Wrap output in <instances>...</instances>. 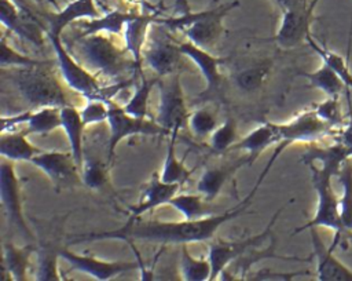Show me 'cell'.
<instances>
[{
  "label": "cell",
  "instance_id": "cell-34",
  "mask_svg": "<svg viewBox=\"0 0 352 281\" xmlns=\"http://www.w3.org/2000/svg\"><path fill=\"white\" fill-rule=\"evenodd\" d=\"M341 183L340 196V214L345 231L352 233V158L342 163L341 169L337 175Z\"/></svg>",
  "mask_w": 352,
  "mask_h": 281
},
{
  "label": "cell",
  "instance_id": "cell-46",
  "mask_svg": "<svg viewBox=\"0 0 352 281\" xmlns=\"http://www.w3.org/2000/svg\"><path fill=\"white\" fill-rule=\"evenodd\" d=\"M307 270L302 271H294V273H278V271H271V270H261L258 271V275H254L252 278H279V280H292L300 274H307Z\"/></svg>",
  "mask_w": 352,
  "mask_h": 281
},
{
  "label": "cell",
  "instance_id": "cell-24",
  "mask_svg": "<svg viewBox=\"0 0 352 281\" xmlns=\"http://www.w3.org/2000/svg\"><path fill=\"white\" fill-rule=\"evenodd\" d=\"M37 252L34 245L16 247L12 242H4L3 245V280L25 281L28 280V269L30 264V256Z\"/></svg>",
  "mask_w": 352,
  "mask_h": 281
},
{
  "label": "cell",
  "instance_id": "cell-40",
  "mask_svg": "<svg viewBox=\"0 0 352 281\" xmlns=\"http://www.w3.org/2000/svg\"><path fill=\"white\" fill-rule=\"evenodd\" d=\"M58 248L43 247L37 249V275L36 280H62L58 267Z\"/></svg>",
  "mask_w": 352,
  "mask_h": 281
},
{
  "label": "cell",
  "instance_id": "cell-48",
  "mask_svg": "<svg viewBox=\"0 0 352 281\" xmlns=\"http://www.w3.org/2000/svg\"><path fill=\"white\" fill-rule=\"evenodd\" d=\"M34 1H36L38 6H43V1H44V0H34Z\"/></svg>",
  "mask_w": 352,
  "mask_h": 281
},
{
  "label": "cell",
  "instance_id": "cell-11",
  "mask_svg": "<svg viewBox=\"0 0 352 281\" xmlns=\"http://www.w3.org/2000/svg\"><path fill=\"white\" fill-rule=\"evenodd\" d=\"M282 209L283 208L278 209L272 216V219L270 220V223L265 226V229L256 236H250L241 240H232V241H224V240L212 241L209 244V251H208V259L210 260V264H212L210 280L219 278L221 271L226 270L235 259L243 255L248 249L253 247H258L263 241L268 240L271 237L272 226L276 222Z\"/></svg>",
  "mask_w": 352,
  "mask_h": 281
},
{
  "label": "cell",
  "instance_id": "cell-31",
  "mask_svg": "<svg viewBox=\"0 0 352 281\" xmlns=\"http://www.w3.org/2000/svg\"><path fill=\"white\" fill-rule=\"evenodd\" d=\"M297 76L305 77L309 83V87L323 91L327 96L341 95V92H344L346 88L340 76L326 63H322L314 72H298Z\"/></svg>",
  "mask_w": 352,
  "mask_h": 281
},
{
  "label": "cell",
  "instance_id": "cell-27",
  "mask_svg": "<svg viewBox=\"0 0 352 281\" xmlns=\"http://www.w3.org/2000/svg\"><path fill=\"white\" fill-rule=\"evenodd\" d=\"M133 15V12H124L121 10H111L104 15L91 19H80L72 26L80 28L78 36H87L94 33H109V34H122L126 21Z\"/></svg>",
  "mask_w": 352,
  "mask_h": 281
},
{
  "label": "cell",
  "instance_id": "cell-5",
  "mask_svg": "<svg viewBox=\"0 0 352 281\" xmlns=\"http://www.w3.org/2000/svg\"><path fill=\"white\" fill-rule=\"evenodd\" d=\"M238 6L239 1L234 0L227 4L213 7L210 10L192 12L188 10L187 3L184 1L183 12L179 17H172L166 19L157 18V22L162 23L169 30L183 32L191 43L205 50H210L212 47H214L223 33V21L226 15Z\"/></svg>",
  "mask_w": 352,
  "mask_h": 281
},
{
  "label": "cell",
  "instance_id": "cell-28",
  "mask_svg": "<svg viewBox=\"0 0 352 281\" xmlns=\"http://www.w3.org/2000/svg\"><path fill=\"white\" fill-rule=\"evenodd\" d=\"M60 118H62V128L69 139L70 152H72L74 161L81 172L82 165H84L82 131L85 127L82 123V118H81V113L73 105H67V106L60 107Z\"/></svg>",
  "mask_w": 352,
  "mask_h": 281
},
{
  "label": "cell",
  "instance_id": "cell-39",
  "mask_svg": "<svg viewBox=\"0 0 352 281\" xmlns=\"http://www.w3.org/2000/svg\"><path fill=\"white\" fill-rule=\"evenodd\" d=\"M109 163H103L96 157H84L81 171L82 183L89 189H103L109 185Z\"/></svg>",
  "mask_w": 352,
  "mask_h": 281
},
{
  "label": "cell",
  "instance_id": "cell-16",
  "mask_svg": "<svg viewBox=\"0 0 352 281\" xmlns=\"http://www.w3.org/2000/svg\"><path fill=\"white\" fill-rule=\"evenodd\" d=\"M179 47L182 52L191 59L202 73L206 87L205 90L198 95V98L209 99V98H221V90H223V74L220 72V66L226 63V58L214 56L209 52V50H205L190 40L187 41H179Z\"/></svg>",
  "mask_w": 352,
  "mask_h": 281
},
{
  "label": "cell",
  "instance_id": "cell-14",
  "mask_svg": "<svg viewBox=\"0 0 352 281\" xmlns=\"http://www.w3.org/2000/svg\"><path fill=\"white\" fill-rule=\"evenodd\" d=\"M318 0H312L282 11L280 25L278 28L276 34L274 36V41L283 50H292L298 47L302 41H307L314 21V8Z\"/></svg>",
  "mask_w": 352,
  "mask_h": 281
},
{
  "label": "cell",
  "instance_id": "cell-30",
  "mask_svg": "<svg viewBox=\"0 0 352 281\" xmlns=\"http://www.w3.org/2000/svg\"><path fill=\"white\" fill-rule=\"evenodd\" d=\"M179 132H172L169 134V140H168V149H166V156L164 160L162 169L160 172V178L164 182L168 183H179L184 185L190 176L192 175L194 169H188L184 165L183 160H179L175 153V145H176V138Z\"/></svg>",
  "mask_w": 352,
  "mask_h": 281
},
{
  "label": "cell",
  "instance_id": "cell-45",
  "mask_svg": "<svg viewBox=\"0 0 352 281\" xmlns=\"http://www.w3.org/2000/svg\"><path fill=\"white\" fill-rule=\"evenodd\" d=\"M84 125L98 124L107 121L109 117V101L88 99L84 107L80 110Z\"/></svg>",
  "mask_w": 352,
  "mask_h": 281
},
{
  "label": "cell",
  "instance_id": "cell-23",
  "mask_svg": "<svg viewBox=\"0 0 352 281\" xmlns=\"http://www.w3.org/2000/svg\"><path fill=\"white\" fill-rule=\"evenodd\" d=\"M280 140V134L278 124L274 123H263L258 127H256L253 131H250L246 136L236 140L231 150H245L249 156L250 164L254 163V160L263 153V150L268 149L272 145H278Z\"/></svg>",
  "mask_w": 352,
  "mask_h": 281
},
{
  "label": "cell",
  "instance_id": "cell-22",
  "mask_svg": "<svg viewBox=\"0 0 352 281\" xmlns=\"http://www.w3.org/2000/svg\"><path fill=\"white\" fill-rule=\"evenodd\" d=\"M243 165H250L249 156H243L231 164L214 165L208 168L198 180L197 190L201 193L206 201H213L224 187V185L232 178V175Z\"/></svg>",
  "mask_w": 352,
  "mask_h": 281
},
{
  "label": "cell",
  "instance_id": "cell-10",
  "mask_svg": "<svg viewBox=\"0 0 352 281\" xmlns=\"http://www.w3.org/2000/svg\"><path fill=\"white\" fill-rule=\"evenodd\" d=\"M160 25L161 26H157V30L153 32V36H148L143 50V61L158 77H166L179 73L186 55L182 52L179 43L173 41L166 32L162 30V23Z\"/></svg>",
  "mask_w": 352,
  "mask_h": 281
},
{
  "label": "cell",
  "instance_id": "cell-4",
  "mask_svg": "<svg viewBox=\"0 0 352 281\" xmlns=\"http://www.w3.org/2000/svg\"><path fill=\"white\" fill-rule=\"evenodd\" d=\"M45 36L55 51L56 63L66 85L78 92L80 95L85 96L87 99L111 101V98L117 95L122 88L133 83V79H129L120 80L116 84L103 85L99 77L95 73L89 72L81 62H78L77 58L63 45L59 34H55L45 29Z\"/></svg>",
  "mask_w": 352,
  "mask_h": 281
},
{
  "label": "cell",
  "instance_id": "cell-20",
  "mask_svg": "<svg viewBox=\"0 0 352 281\" xmlns=\"http://www.w3.org/2000/svg\"><path fill=\"white\" fill-rule=\"evenodd\" d=\"M182 185L168 183L160 178V174H154L143 190L142 200L129 207L128 216H140L144 212H148L160 205L169 204V201L177 194Z\"/></svg>",
  "mask_w": 352,
  "mask_h": 281
},
{
  "label": "cell",
  "instance_id": "cell-2",
  "mask_svg": "<svg viewBox=\"0 0 352 281\" xmlns=\"http://www.w3.org/2000/svg\"><path fill=\"white\" fill-rule=\"evenodd\" d=\"M55 61L33 66H12L3 69V79H7L18 94L34 109L44 106L63 107L72 105L65 87L58 80L54 66Z\"/></svg>",
  "mask_w": 352,
  "mask_h": 281
},
{
  "label": "cell",
  "instance_id": "cell-42",
  "mask_svg": "<svg viewBox=\"0 0 352 281\" xmlns=\"http://www.w3.org/2000/svg\"><path fill=\"white\" fill-rule=\"evenodd\" d=\"M314 109L316 114L330 124L336 129H341L345 125L346 118L342 114L341 103H340V95H333L327 96L324 101L314 105Z\"/></svg>",
  "mask_w": 352,
  "mask_h": 281
},
{
  "label": "cell",
  "instance_id": "cell-50",
  "mask_svg": "<svg viewBox=\"0 0 352 281\" xmlns=\"http://www.w3.org/2000/svg\"><path fill=\"white\" fill-rule=\"evenodd\" d=\"M318 1H319V0H318Z\"/></svg>",
  "mask_w": 352,
  "mask_h": 281
},
{
  "label": "cell",
  "instance_id": "cell-18",
  "mask_svg": "<svg viewBox=\"0 0 352 281\" xmlns=\"http://www.w3.org/2000/svg\"><path fill=\"white\" fill-rule=\"evenodd\" d=\"M316 229H308L314 248L312 256L316 260V278L320 281H352V270L334 256L331 247L323 244Z\"/></svg>",
  "mask_w": 352,
  "mask_h": 281
},
{
  "label": "cell",
  "instance_id": "cell-13",
  "mask_svg": "<svg viewBox=\"0 0 352 281\" xmlns=\"http://www.w3.org/2000/svg\"><path fill=\"white\" fill-rule=\"evenodd\" d=\"M0 197L10 225L16 227L28 240H33V234L25 220L22 209L21 182L16 176L12 161L6 157H3L0 164Z\"/></svg>",
  "mask_w": 352,
  "mask_h": 281
},
{
  "label": "cell",
  "instance_id": "cell-3",
  "mask_svg": "<svg viewBox=\"0 0 352 281\" xmlns=\"http://www.w3.org/2000/svg\"><path fill=\"white\" fill-rule=\"evenodd\" d=\"M107 34L76 36L72 41V52L77 51L81 61L91 66L98 77L104 76L110 80H126V74L139 73V67L128 50L118 47Z\"/></svg>",
  "mask_w": 352,
  "mask_h": 281
},
{
  "label": "cell",
  "instance_id": "cell-41",
  "mask_svg": "<svg viewBox=\"0 0 352 281\" xmlns=\"http://www.w3.org/2000/svg\"><path fill=\"white\" fill-rule=\"evenodd\" d=\"M236 124L232 117L226 118V121L216 127L210 134V149L214 153L230 152L231 146L236 142Z\"/></svg>",
  "mask_w": 352,
  "mask_h": 281
},
{
  "label": "cell",
  "instance_id": "cell-17",
  "mask_svg": "<svg viewBox=\"0 0 352 281\" xmlns=\"http://www.w3.org/2000/svg\"><path fill=\"white\" fill-rule=\"evenodd\" d=\"M59 256L63 258L73 269L91 275L95 280H110L120 274L139 269L138 260L125 262V260H102L88 255L74 253L66 248H58Z\"/></svg>",
  "mask_w": 352,
  "mask_h": 281
},
{
  "label": "cell",
  "instance_id": "cell-26",
  "mask_svg": "<svg viewBox=\"0 0 352 281\" xmlns=\"http://www.w3.org/2000/svg\"><path fill=\"white\" fill-rule=\"evenodd\" d=\"M257 247H253L250 249H248L243 255H241L238 259H235L230 266L232 267V271H230L231 274L227 275L224 280H245L246 278V273L250 271L252 266L256 264L260 260L264 259H279V260H297V262H309L314 256H308V258H298V256H283V255H278L275 252V240H271L270 247L264 248V249H256Z\"/></svg>",
  "mask_w": 352,
  "mask_h": 281
},
{
  "label": "cell",
  "instance_id": "cell-12",
  "mask_svg": "<svg viewBox=\"0 0 352 281\" xmlns=\"http://www.w3.org/2000/svg\"><path fill=\"white\" fill-rule=\"evenodd\" d=\"M30 163L40 168L52 182L54 187L59 191L62 189H72L81 186V172L74 161L72 152H40Z\"/></svg>",
  "mask_w": 352,
  "mask_h": 281
},
{
  "label": "cell",
  "instance_id": "cell-15",
  "mask_svg": "<svg viewBox=\"0 0 352 281\" xmlns=\"http://www.w3.org/2000/svg\"><path fill=\"white\" fill-rule=\"evenodd\" d=\"M1 7V23L21 39L32 43L33 45H43L45 26L38 21V18L26 8L21 6L18 0H0Z\"/></svg>",
  "mask_w": 352,
  "mask_h": 281
},
{
  "label": "cell",
  "instance_id": "cell-38",
  "mask_svg": "<svg viewBox=\"0 0 352 281\" xmlns=\"http://www.w3.org/2000/svg\"><path fill=\"white\" fill-rule=\"evenodd\" d=\"M180 273H182V278L187 281L210 280L212 264L209 259H197L191 256L186 248V244H182Z\"/></svg>",
  "mask_w": 352,
  "mask_h": 281
},
{
  "label": "cell",
  "instance_id": "cell-47",
  "mask_svg": "<svg viewBox=\"0 0 352 281\" xmlns=\"http://www.w3.org/2000/svg\"><path fill=\"white\" fill-rule=\"evenodd\" d=\"M129 3H133L135 6H140V4H143V6H146L147 3H146V0H128Z\"/></svg>",
  "mask_w": 352,
  "mask_h": 281
},
{
  "label": "cell",
  "instance_id": "cell-43",
  "mask_svg": "<svg viewBox=\"0 0 352 281\" xmlns=\"http://www.w3.org/2000/svg\"><path fill=\"white\" fill-rule=\"evenodd\" d=\"M188 127L195 136H208L216 129L217 120L210 110L201 107L190 113Z\"/></svg>",
  "mask_w": 352,
  "mask_h": 281
},
{
  "label": "cell",
  "instance_id": "cell-19",
  "mask_svg": "<svg viewBox=\"0 0 352 281\" xmlns=\"http://www.w3.org/2000/svg\"><path fill=\"white\" fill-rule=\"evenodd\" d=\"M158 14H133L124 26V43L128 52L135 59L139 74L143 72V50L148 40V28L155 23Z\"/></svg>",
  "mask_w": 352,
  "mask_h": 281
},
{
  "label": "cell",
  "instance_id": "cell-6",
  "mask_svg": "<svg viewBox=\"0 0 352 281\" xmlns=\"http://www.w3.org/2000/svg\"><path fill=\"white\" fill-rule=\"evenodd\" d=\"M308 167L311 171L312 185L318 197L316 209L312 219L308 220L305 225L297 227L293 234L301 233L311 227H326L334 231V240L330 245L334 249L340 241V236L345 233L340 214V197L334 193L331 186V179L336 175L327 168L315 165V163L308 164Z\"/></svg>",
  "mask_w": 352,
  "mask_h": 281
},
{
  "label": "cell",
  "instance_id": "cell-9",
  "mask_svg": "<svg viewBox=\"0 0 352 281\" xmlns=\"http://www.w3.org/2000/svg\"><path fill=\"white\" fill-rule=\"evenodd\" d=\"M160 105L155 121L162 125L168 134L179 132L188 124L190 112L187 109L184 92L180 84V74L175 73L166 79H158Z\"/></svg>",
  "mask_w": 352,
  "mask_h": 281
},
{
  "label": "cell",
  "instance_id": "cell-36",
  "mask_svg": "<svg viewBox=\"0 0 352 281\" xmlns=\"http://www.w3.org/2000/svg\"><path fill=\"white\" fill-rule=\"evenodd\" d=\"M140 80L136 83L135 91L129 101L122 106L124 110L135 117H147V107H148V98L153 87L158 83V76L155 79H147L143 72L139 74Z\"/></svg>",
  "mask_w": 352,
  "mask_h": 281
},
{
  "label": "cell",
  "instance_id": "cell-49",
  "mask_svg": "<svg viewBox=\"0 0 352 281\" xmlns=\"http://www.w3.org/2000/svg\"><path fill=\"white\" fill-rule=\"evenodd\" d=\"M351 18H352V15H351ZM351 36H352V22H351Z\"/></svg>",
  "mask_w": 352,
  "mask_h": 281
},
{
  "label": "cell",
  "instance_id": "cell-29",
  "mask_svg": "<svg viewBox=\"0 0 352 281\" xmlns=\"http://www.w3.org/2000/svg\"><path fill=\"white\" fill-rule=\"evenodd\" d=\"M26 131H4L0 138V153L11 161H29L43 152L26 139Z\"/></svg>",
  "mask_w": 352,
  "mask_h": 281
},
{
  "label": "cell",
  "instance_id": "cell-35",
  "mask_svg": "<svg viewBox=\"0 0 352 281\" xmlns=\"http://www.w3.org/2000/svg\"><path fill=\"white\" fill-rule=\"evenodd\" d=\"M307 43H308L309 47L320 56L322 62L326 63V65H329V66L340 76V79L344 81V84H345L349 90H352V72H351V69H349L348 61H346L342 55H340V54H337V52L329 50L326 45L320 44V43H318V41L312 37L311 33H309L308 37H307Z\"/></svg>",
  "mask_w": 352,
  "mask_h": 281
},
{
  "label": "cell",
  "instance_id": "cell-32",
  "mask_svg": "<svg viewBox=\"0 0 352 281\" xmlns=\"http://www.w3.org/2000/svg\"><path fill=\"white\" fill-rule=\"evenodd\" d=\"M272 65L274 63L271 59H265L256 65L238 70L234 74V81L236 87L245 92H254L260 90L270 77Z\"/></svg>",
  "mask_w": 352,
  "mask_h": 281
},
{
  "label": "cell",
  "instance_id": "cell-8",
  "mask_svg": "<svg viewBox=\"0 0 352 281\" xmlns=\"http://www.w3.org/2000/svg\"><path fill=\"white\" fill-rule=\"evenodd\" d=\"M109 139L106 147V160L111 164L117 145L132 135H169L168 131L154 120L147 117H135L128 114L124 107L109 101Z\"/></svg>",
  "mask_w": 352,
  "mask_h": 281
},
{
  "label": "cell",
  "instance_id": "cell-33",
  "mask_svg": "<svg viewBox=\"0 0 352 281\" xmlns=\"http://www.w3.org/2000/svg\"><path fill=\"white\" fill-rule=\"evenodd\" d=\"M62 127L60 107L44 106L30 110L26 121V134H48Z\"/></svg>",
  "mask_w": 352,
  "mask_h": 281
},
{
  "label": "cell",
  "instance_id": "cell-37",
  "mask_svg": "<svg viewBox=\"0 0 352 281\" xmlns=\"http://www.w3.org/2000/svg\"><path fill=\"white\" fill-rule=\"evenodd\" d=\"M205 201L206 200L201 193L199 194L183 193V194H176L169 201V205H172L179 212H182L186 219H199V218L213 215L212 208L206 205Z\"/></svg>",
  "mask_w": 352,
  "mask_h": 281
},
{
  "label": "cell",
  "instance_id": "cell-44",
  "mask_svg": "<svg viewBox=\"0 0 352 281\" xmlns=\"http://www.w3.org/2000/svg\"><path fill=\"white\" fill-rule=\"evenodd\" d=\"M48 62L47 59H36V58H30L19 51H16L15 48H12L8 43L7 39L3 37L1 39V67H12V66H33V65H40V63H45Z\"/></svg>",
  "mask_w": 352,
  "mask_h": 281
},
{
  "label": "cell",
  "instance_id": "cell-1",
  "mask_svg": "<svg viewBox=\"0 0 352 281\" xmlns=\"http://www.w3.org/2000/svg\"><path fill=\"white\" fill-rule=\"evenodd\" d=\"M267 174L261 171L254 187L248 196L234 208L227 209L217 215H209L199 219H184L182 222H161L144 220L140 216H129L128 220L118 229L107 231L80 233L69 236L67 244L76 245L81 242H92L99 240H122V241H147L160 244H190L212 240L219 227L241 216L250 205L257 189L265 179Z\"/></svg>",
  "mask_w": 352,
  "mask_h": 281
},
{
  "label": "cell",
  "instance_id": "cell-21",
  "mask_svg": "<svg viewBox=\"0 0 352 281\" xmlns=\"http://www.w3.org/2000/svg\"><path fill=\"white\" fill-rule=\"evenodd\" d=\"M98 17H100V14L95 6V0H73L55 14H45L48 23L47 30L60 36L63 29L72 26L74 22Z\"/></svg>",
  "mask_w": 352,
  "mask_h": 281
},
{
  "label": "cell",
  "instance_id": "cell-7",
  "mask_svg": "<svg viewBox=\"0 0 352 281\" xmlns=\"http://www.w3.org/2000/svg\"><path fill=\"white\" fill-rule=\"evenodd\" d=\"M278 128L280 134V140L278 145H275V150L272 152L267 165L264 167V169L268 172L276 158L287 146L293 143H315L327 136H336L340 131L323 121L316 114L314 106L298 113L290 121L278 124Z\"/></svg>",
  "mask_w": 352,
  "mask_h": 281
},
{
  "label": "cell",
  "instance_id": "cell-25",
  "mask_svg": "<svg viewBox=\"0 0 352 281\" xmlns=\"http://www.w3.org/2000/svg\"><path fill=\"white\" fill-rule=\"evenodd\" d=\"M348 158H352V150L341 142L334 140L333 145L324 147L318 146L315 143H309L308 149L301 156V163L308 165L311 163L320 161V167L330 169L337 176L342 163Z\"/></svg>",
  "mask_w": 352,
  "mask_h": 281
}]
</instances>
